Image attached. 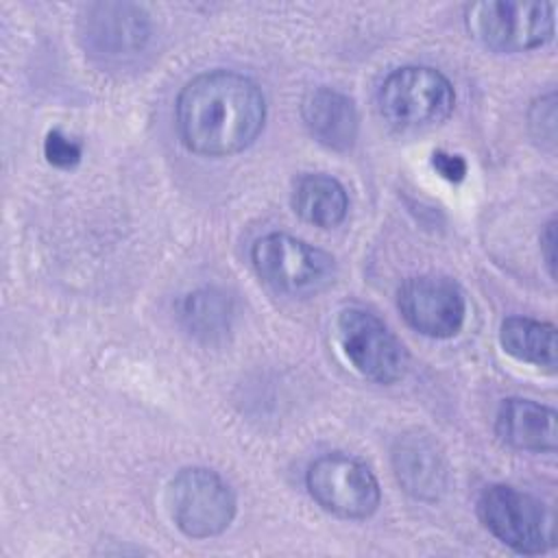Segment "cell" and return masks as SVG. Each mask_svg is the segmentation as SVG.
I'll use <instances>...</instances> for the list:
<instances>
[{"label":"cell","instance_id":"9c48e42d","mask_svg":"<svg viewBox=\"0 0 558 558\" xmlns=\"http://www.w3.org/2000/svg\"><path fill=\"white\" fill-rule=\"evenodd\" d=\"M397 307L414 331L436 340L456 336L466 316L464 292L445 275L405 279L397 290Z\"/></svg>","mask_w":558,"mask_h":558},{"label":"cell","instance_id":"ac0fdd59","mask_svg":"<svg viewBox=\"0 0 558 558\" xmlns=\"http://www.w3.org/2000/svg\"><path fill=\"white\" fill-rule=\"evenodd\" d=\"M432 168L449 183H460L466 177V161L460 155L447 153V150H436L432 155Z\"/></svg>","mask_w":558,"mask_h":558},{"label":"cell","instance_id":"30bf717a","mask_svg":"<svg viewBox=\"0 0 558 558\" xmlns=\"http://www.w3.org/2000/svg\"><path fill=\"white\" fill-rule=\"evenodd\" d=\"M392 466L403 490L416 499L436 501L447 490L445 456L427 434L399 436L392 447Z\"/></svg>","mask_w":558,"mask_h":558},{"label":"cell","instance_id":"2e32d148","mask_svg":"<svg viewBox=\"0 0 558 558\" xmlns=\"http://www.w3.org/2000/svg\"><path fill=\"white\" fill-rule=\"evenodd\" d=\"M527 126L532 137L547 150L556 148V94L536 98L527 111Z\"/></svg>","mask_w":558,"mask_h":558},{"label":"cell","instance_id":"9a60e30c","mask_svg":"<svg viewBox=\"0 0 558 558\" xmlns=\"http://www.w3.org/2000/svg\"><path fill=\"white\" fill-rule=\"evenodd\" d=\"M231 301L211 288L190 292L179 301V320L183 329L201 342L222 340L231 329Z\"/></svg>","mask_w":558,"mask_h":558},{"label":"cell","instance_id":"8fae6325","mask_svg":"<svg viewBox=\"0 0 558 558\" xmlns=\"http://www.w3.org/2000/svg\"><path fill=\"white\" fill-rule=\"evenodd\" d=\"M558 414L554 408L532 399H506L495 418L501 442L519 451L554 453L558 442Z\"/></svg>","mask_w":558,"mask_h":558},{"label":"cell","instance_id":"3957f363","mask_svg":"<svg viewBox=\"0 0 558 558\" xmlns=\"http://www.w3.org/2000/svg\"><path fill=\"white\" fill-rule=\"evenodd\" d=\"M456 105L451 81L436 68L405 65L392 70L377 89L381 118L399 131H421L449 118Z\"/></svg>","mask_w":558,"mask_h":558},{"label":"cell","instance_id":"277c9868","mask_svg":"<svg viewBox=\"0 0 558 558\" xmlns=\"http://www.w3.org/2000/svg\"><path fill=\"white\" fill-rule=\"evenodd\" d=\"M554 2L484 0L464 11L469 35L493 52H525L554 39Z\"/></svg>","mask_w":558,"mask_h":558},{"label":"cell","instance_id":"5b68a950","mask_svg":"<svg viewBox=\"0 0 558 558\" xmlns=\"http://www.w3.org/2000/svg\"><path fill=\"white\" fill-rule=\"evenodd\" d=\"M477 514L484 527L517 554L538 556L556 545L551 510L514 486H486L477 499Z\"/></svg>","mask_w":558,"mask_h":558},{"label":"cell","instance_id":"4fadbf2b","mask_svg":"<svg viewBox=\"0 0 558 558\" xmlns=\"http://www.w3.org/2000/svg\"><path fill=\"white\" fill-rule=\"evenodd\" d=\"M290 205L307 225L333 229L347 218L349 196L338 179L323 172H307L294 181Z\"/></svg>","mask_w":558,"mask_h":558},{"label":"cell","instance_id":"d6986e66","mask_svg":"<svg viewBox=\"0 0 558 558\" xmlns=\"http://www.w3.org/2000/svg\"><path fill=\"white\" fill-rule=\"evenodd\" d=\"M541 253L549 277H556V222L549 220L541 231Z\"/></svg>","mask_w":558,"mask_h":558},{"label":"cell","instance_id":"7c38bea8","mask_svg":"<svg viewBox=\"0 0 558 558\" xmlns=\"http://www.w3.org/2000/svg\"><path fill=\"white\" fill-rule=\"evenodd\" d=\"M301 118L310 135L331 150H349L357 137L353 98L333 87H314L301 102Z\"/></svg>","mask_w":558,"mask_h":558},{"label":"cell","instance_id":"ba28073f","mask_svg":"<svg viewBox=\"0 0 558 558\" xmlns=\"http://www.w3.org/2000/svg\"><path fill=\"white\" fill-rule=\"evenodd\" d=\"M338 338L353 368L375 381L395 384L403 377L408 353L381 318L364 307H347L338 316Z\"/></svg>","mask_w":558,"mask_h":558},{"label":"cell","instance_id":"e0dca14e","mask_svg":"<svg viewBox=\"0 0 558 558\" xmlns=\"http://www.w3.org/2000/svg\"><path fill=\"white\" fill-rule=\"evenodd\" d=\"M44 155L57 168H74L81 161V144L63 135L59 129L50 131L44 140Z\"/></svg>","mask_w":558,"mask_h":558},{"label":"cell","instance_id":"8992f818","mask_svg":"<svg viewBox=\"0 0 558 558\" xmlns=\"http://www.w3.org/2000/svg\"><path fill=\"white\" fill-rule=\"evenodd\" d=\"M166 504L174 525L190 538L222 534L238 510L235 493L211 469H181L168 484Z\"/></svg>","mask_w":558,"mask_h":558},{"label":"cell","instance_id":"5bb4252c","mask_svg":"<svg viewBox=\"0 0 558 558\" xmlns=\"http://www.w3.org/2000/svg\"><path fill=\"white\" fill-rule=\"evenodd\" d=\"M499 342L508 355L547 373H556V327L530 316H508L499 327Z\"/></svg>","mask_w":558,"mask_h":558},{"label":"cell","instance_id":"7a4b0ae2","mask_svg":"<svg viewBox=\"0 0 558 558\" xmlns=\"http://www.w3.org/2000/svg\"><path fill=\"white\" fill-rule=\"evenodd\" d=\"M251 259L270 290L292 299L314 296L336 277V262L327 251L281 231L262 235L251 248Z\"/></svg>","mask_w":558,"mask_h":558},{"label":"cell","instance_id":"52a82bcc","mask_svg":"<svg viewBox=\"0 0 558 558\" xmlns=\"http://www.w3.org/2000/svg\"><path fill=\"white\" fill-rule=\"evenodd\" d=\"M305 484L312 499L340 519H366L381 499L373 471L347 453L316 458L307 469Z\"/></svg>","mask_w":558,"mask_h":558},{"label":"cell","instance_id":"6da1fadb","mask_svg":"<svg viewBox=\"0 0 558 558\" xmlns=\"http://www.w3.org/2000/svg\"><path fill=\"white\" fill-rule=\"evenodd\" d=\"M181 142L203 157L248 148L264 129L266 98L259 85L231 70H209L187 81L174 102Z\"/></svg>","mask_w":558,"mask_h":558}]
</instances>
